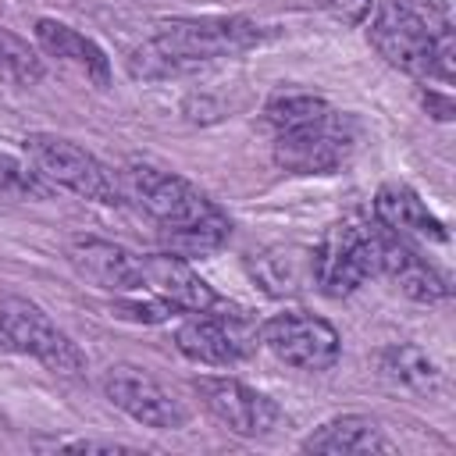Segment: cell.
<instances>
[{"instance_id": "16", "label": "cell", "mask_w": 456, "mask_h": 456, "mask_svg": "<svg viewBox=\"0 0 456 456\" xmlns=\"http://www.w3.org/2000/svg\"><path fill=\"white\" fill-rule=\"evenodd\" d=\"M32 36H36V43H39V50L46 57H57L61 64H71L75 71H82L100 89L110 86V57L100 50V43H93L78 28H71V25L57 21V18H39Z\"/></svg>"}, {"instance_id": "3", "label": "cell", "mask_w": 456, "mask_h": 456, "mask_svg": "<svg viewBox=\"0 0 456 456\" xmlns=\"http://www.w3.org/2000/svg\"><path fill=\"white\" fill-rule=\"evenodd\" d=\"M381 274V224L346 217L331 224L310 253V285L324 296H353L363 281Z\"/></svg>"}, {"instance_id": "20", "label": "cell", "mask_w": 456, "mask_h": 456, "mask_svg": "<svg viewBox=\"0 0 456 456\" xmlns=\"http://www.w3.org/2000/svg\"><path fill=\"white\" fill-rule=\"evenodd\" d=\"M331 103L324 96H314V93H274L264 107V125L271 132H289V128H299L321 114H328Z\"/></svg>"}, {"instance_id": "18", "label": "cell", "mask_w": 456, "mask_h": 456, "mask_svg": "<svg viewBox=\"0 0 456 456\" xmlns=\"http://www.w3.org/2000/svg\"><path fill=\"white\" fill-rule=\"evenodd\" d=\"M249 271L256 285L271 296H296L310 281V256L299 249H264L249 256Z\"/></svg>"}, {"instance_id": "22", "label": "cell", "mask_w": 456, "mask_h": 456, "mask_svg": "<svg viewBox=\"0 0 456 456\" xmlns=\"http://www.w3.org/2000/svg\"><path fill=\"white\" fill-rule=\"evenodd\" d=\"M50 192H53V185L32 164H21V160L0 153V196H11V200H46Z\"/></svg>"}, {"instance_id": "27", "label": "cell", "mask_w": 456, "mask_h": 456, "mask_svg": "<svg viewBox=\"0 0 456 456\" xmlns=\"http://www.w3.org/2000/svg\"><path fill=\"white\" fill-rule=\"evenodd\" d=\"M0 353H7V342H4V335H0Z\"/></svg>"}, {"instance_id": "6", "label": "cell", "mask_w": 456, "mask_h": 456, "mask_svg": "<svg viewBox=\"0 0 456 456\" xmlns=\"http://www.w3.org/2000/svg\"><path fill=\"white\" fill-rule=\"evenodd\" d=\"M25 153H28V164L50 185H61V189H68V192H75L82 200L121 203V196H125V189L114 178V171L107 164H100L89 150H82L78 142H71L64 135L32 132V135H25Z\"/></svg>"}, {"instance_id": "10", "label": "cell", "mask_w": 456, "mask_h": 456, "mask_svg": "<svg viewBox=\"0 0 456 456\" xmlns=\"http://www.w3.org/2000/svg\"><path fill=\"white\" fill-rule=\"evenodd\" d=\"M103 395L121 410L128 413L132 420L146 424V428H157V431H178L189 424V410L185 403L164 385L157 381L153 374L132 367V363H118V367H107L103 374Z\"/></svg>"}, {"instance_id": "2", "label": "cell", "mask_w": 456, "mask_h": 456, "mask_svg": "<svg viewBox=\"0 0 456 456\" xmlns=\"http://www.w3.org/2000/svg\"><path fill=\"white\" fill-rule=\"evenodd\" d=\"M374 50L413 78L452 82V32L445 7L431 0H385L367 28Z\"/></svg>"}, {"instance_id": "24", "label": "cell", "mask_w": 456, "mask_h": 456, "mask_svg": "<svg viewBox=\"0 0 456 456\" xmlns=\"http://www.w3.org/2000/svg\"><path fill=\"white\" fill-rule=\"evenodd\" d=\"M317 4H321L335 21H342V25H360V21H367L374 0H317Z\"/></svg>"}, {"instance_id": "9", "label": "cell", "mask_w": 456, "mask_h": 456, "mask_svg": "<svg viewBox=\"0 0 456 456\" xmlns=\"http://www.w3.org/2000/svg\"><path fill=\"white\" fill-rule=\"evenodd\" d=\"M260 331L246 321V314L235 310H217V314H192L189 321L178 324L175 346L185 360L207 363V367H232L246 360L256 346Z\"/></svg>"}, {"instance_id": "17", "label": "cell", "mask_w": 456, "mask_h": 456, "mask_svg": "<svg viewBox=\"0 0 456 456\" xmlns=\"http://www.w3.org/2000/svg\"><path fill=\"white\" fill-rule=\"evenodd\" d=\"M303 452H342V456H353V452H395V442L381 431V424L367 413H342V417H331L324 420L314 435H306L299 442Z\"/></svg>"}, {"instance_id": "11", "label": "cell", "mask_w": 456, "mask_h": 456, "mask_svg": "<svg viewBox=\"0 0 456 456\" xmlns=\"http://www.w3.org/2000/svg\"><path fill=\"white\" fill-rule=\"evenodd\" d=\"M192 388L207 406V413L242 438H264L285 424V413L271 395L235 378H200Z\"/></svg>"}, {"instance_id": "7", "label": "cell", "mask_w": 456, "mask_h": 456, "mask_svg": "<svg viewBox=\"0 0 456 456\" xmlns=\"http://www.w3.org/2000/svg\"><path fill=\"white\" fill-rule=\"evenodd\" d=\"M0 335H4L7 349L39 360L53 374H82L86 370V353L78 349V342L64 328H57L43 306H36L21 296L0 299Z\"/></svg>"}, {"instance_id": "14", "label": "cell", "mask_w": 456, "mask_h": 456, "mask_svg": "<svg viewBox=\"0 0 456 456\" xmlns=\"http://www.w3.org/2000/svg\"><path fill=\"white\" fill-rule=\"evenodd\" d=\"M374 221L385 232L403 235L410 242H445L449 239L445 224L428 210V203L406 182H385L374 192Z\"/></svg>"}, {"instance_id": "19", "label": "cell", "mask_w": 456, "mask_h": 456, "mask_svg": "<svg viewBox=\"0 0 456 456\" xmlns=\"http://www.w3.org/2000/svg\"><path fill=\"white\" fill-rule=\"evenodd\" d=\"M378 370H381L385 381H392V385H399V388H406V392H420V395H424V392H435L438 381H442L438 363H435L420 346H403V342L381 349Z\"/></svg>"}, {"instance_id": "4", "label": "cell", "mask_w": 456, "mask_h": 456, "mask_svg": "<svg viewBox=\"0 0 456 456\" xmlns=\"http://www.w3.org/2000/svg\"><path fill=\"white\" fill-rule=\"evenodd\" d=\"M121 178H125V192L160 224V232L192 228V224H207V221L228 217L207 192H200L189 178H182L175 171L132 160Z\"/></svg>"}, {"instance_id": "12", "label": "cell", "mask_w": 456, "mask_h": 456, "mask_svg": "<svg viewBox=\"0 0 456 456\" xmlns=\"http://www.w3.org/2000/svg\"><path fill=\"white\" fill-rule=\"evenodd\" d=\"M142 292H153L167 299L178 314H217L235 310L224 296L214 292L210 281H203L185 256L178 253H153L142 256Z\"/></svg>"}, {"instance_id": "1", "label": "cell", "mask_w": 456, "mask_h": 456, "mask_svg": "<svg viewBox=\"0 0 456 456\" xmlns=\"http://www.w3.org/2000/svg\"><path fill=\"white\" fill-rule=\"evenodd\" d=\"M264 28L239 14H203V18H167L157 25V32L139 43L125 68L132 78L160 82V78H182L200 71L203 64H214L221 57H235L242 50H253L264 43Z\"/></svg>"}, {"instance_id": "13", "label": "cell", "mask_w": 456, "mask_h": 456, "mask_svg": "<svg viewBox=\"0 0 456 456\" xmlns=\"http://www.w3.org/2000/svg\"><path fill=\"white\" fill-rule=\"evenodd\" d=\"M381 274H388L410 299L417 303H442L449 299V278L417 253V246L403 235L381 228Z\"/></svg>"}, {"instance_id": "23", "label": "cell", "mask_w": 456, "mask_h": 456, "mask_svg": "<svg viewBox=\"0 0 456 456\" xmlns=\"http://www.w3.org/2000/svg\"><path fill=\"white\" fill-rule=\"evenodd\" d=\"M128 296V292H125ZM114 314L118 317H125V321H142V324H160V321H167V317H175L178 310L167 303V299H160V296H153V292H146V299H114Z\"/></svg>"}, {"instance_id": "15", "label": "cell", "mask_w": 456, "mask_h": 456, "mask_svg": "<svg viewBox=\"0 0 456 456\" xmlns=\"http://www.w3.org/2000/svg\"><path fill=\"white\" fill-rule=\"evenodd\" d=\"M71 264L107 292H139L142 289V256L114 246L107 239H78L71 246Z\"/></svg>"}, {"instance_id": "26", "label": "cell", "mask_w": 456, "mask_h": 456, "mask_svg": "<svg viewBox=\"0 0 456 456\" xmlns=\"http://www.w3.org/2000/svg\"><path fill=\"white\" fill-rule=\"evenodd\" d=\"M57 449H107V452H114V449H128V445H121V442H103V438H75V442H57Z\"/></svg>"}, {"instance_id": "8", "label": "cell", "mask_w": 456, "mask_h": 456, "mask_svg": "<svg viewBox=\"0 0 456 456\" xmlns=\"http://www.w3.org/2000/svg\"><path fill=\"white\" fill-rule=\"evenodd\" d=\"M260 346L285 367L310 370V374L335 367L342 356L338 331L324 317L306 314V310H285V314H274L271 321H264Z\"/></svg>"}, {"instance_id": "25", "label": "cell", "mask_w": 456, "mask_h": 456, "mask_svg": "<svg viewBox=\"0 0 456 456\" xmlns=\"http://www.w3.org/2000/svg\"><path fill=\"white\" fill-rule=\"evenodd\" d=\"M424 107L438 118V121H452V100L445 96V93H435V89H428L424 93Z\"/></svg>"}, {"instance_id": "21", "label": "cell", "mask_w": 456, "mask_h": 456, "mask_svg": "<svg viewBox=\"0 0 456 456\" xmlns=\"http://www.w3.org/2000/svg\"><path fill=\"white\" fill-rule=\"evenodd\" d=\"M232 235V221L228 217H217V221H207V224H192V228H175V232H160L167 253H178V256H203V253H214L228 242Z\"/></svg>"}, {"instance_id": "5", "label": "cell", "mask_w": 456, "mask_h": 456, "mask_svg": "<svg viewBox=\"0 0 456 456\" xmlns=\"http://www.w3.org/2000/svg\"><path fill=\"white\" fill-rule=\"evenodd\" d=\"M360 142V125L335 107L299 128L274 132L271 157L289 175H331L338 171Z\"/></svg>"}]
</instances>
